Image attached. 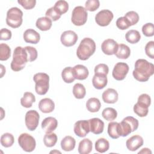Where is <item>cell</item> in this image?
<instances>
[{
  "label": "cell",
  "mask_w": 154,
  "mask_h": 154,
  "mask_svg": "<svg viewBox=\"0 0 154 154\" xmlns=\"http://www.w3.org/2000/svg\"><path fill=\"white\" fill-rule=\"evenodd\" d=\"M23 12L17 7H12L10 8L7 13L6 23L8 26L17 28L22 23Z\"/></svg>",
  "instance_id": "5"
},
{
  "label": "cell",
  "mask_w": 154,
  "mask_h": 154,
  "mask_svg": "<svg viewBox=\"0 0 154 154\" xmlns=\"http://www.w3.org/2000/svg\"><path fill=\"white\" fill-rule=\"evenodd\" d=\"M109 147L108 141L104 138H99L95 143V149L99 153H104L106 152Z\"/></svg>",
  "instance_id": "30"
},
{
  "label": "cell",
  "mask_w": 154,
  "mask_h": 154,
  "mask_svg": "<svg viewBox=\"0 0 154 154\" xmlns=\"http://www.w3.org/2000/svg\"><path fill=\"white\" fill-rule=\"evenodd\" d=\"M116 26L119 29L121 30H125L130 27L131 25L129 20L123 16L119 17L117 19L116 21Z\"/></svg>",
  "instance_id": "43"
},
{
  "label": "cell",
  "mask_w": 154,
  "mask_h": 154,
  "mask_svg": "<svg viewBox=\"0 0 154 154\" xmlns=\"http://www.w3.org/2000/svg\"><path fill=\"white\" fill-rule=\"evenodd\" d=\"M1 78H2L4 74L5 73V69L4 68L3 65H1Z\"/></svg>",
  "instance_id": "53"
},
{
  "label": "cell",
  "mask_w": 154,
  "mask_h": 154,
  "mask_svg": "<svg viewBox=\"0 0 154 154\" xmlns=\"http://www.w3.org/2000/svg\"><path fill=\"white\" fill-rule=\"evenodd\" d=\"M119 125V123L115 122H111L108 123V134L109 136L113 139H117L120 137Z\"/></svg>",
  "instance_id": "28"
},
{
  "label": "cell",
  "mask_w": 154,
  "mask_h": 154,
  "mask_svg": "<svg viewBox=\"0 0 154 154\" xmlns=\"http://www.w3.org/2000/svg\"><path fill=\"white\" fill-rule=\"evenodd\" d=\"M123 120H125V121L128 122L129 124L131 125V126L132 128V132H134L138 129L139 123H138V121L137 119H135L134 117H133L132 116H128V117L124 118Z\"/></svg>",
  "instance_id": "49"
},
{
  "label": "cell",
  "mask_w": 154,
  "mask_h": 154,
  "mask_svg": "<svg viewBox=\"0 0 154 154\" xmlns=\"http://www.w3.org/2000/svg\"><path fill=\"white\" fill-rule=\"evenodd\" d=\"M33 80L35 83V92L39 95L45 94L49 87V75L45 73H37L34 75Z\"/></svg>",
  "instance_id": "4"
},
{
  "label": "cell",
  "mask_w": 154,
  "mask_h": 154,
  "mask_svg": "<svg viewBox=\"0 0 154 154\" xmlns=\"http://www.w3.org/2000/svg\"><path fill=\"white\" fill-rule=\"evenodd\" d=\"M57 141V136L54 132L46 133L43 137V143L46 147H51L55 146Z\"/></svg>",
  "instance_id": "34"
},
{
  "label": "cell",
  "mask_w": 154,
  "mask_h": 154,
  "mask_svg": "<svg viewBox=\"0 0 154 154\" xmlns=\"http://www.w3.org/2000/svg\"><path fill=\"white\" fill-rule=\"evenodd\" d=\"M92 148L91 141L88 138H84L79 142L78 149L80 154H88L91 152Z\"/></svg>",
  "instance_id": "23"
},
{
  "label": "cell",
  "mask_w": 154,
  "mask_h": 154,
  "mask_svg": "<svg viewBox=\"0 0 154 154\" xmlns=\"http://www.w3.org/2000/svg\"><path fill=\"white\" fill-rule=\"evenodd\" d=\"M45 15L46 17L49 18L52 21H56L58 20L61 16L54 7L48 8L45 13Z\"/></svg>",
  "instance_id": "41"
},
{
  "label": "cell",
  "mask_w": 154,
  "mask_h": 154,
  "mask_svg": "<svg viewBox=\"0 0 154 154\" xmlns=\"http://www.w3.org/2000/svg\"><path fill=\"white\" fill-rule=\"evenodd\" d=\"M125 38L129 43L131 44H135L140 41L141 38V35L137 30L131 29L126 33Z\"/></svg>",
  "instance_id": "29"
},
{
  "label": "cell",
  "mask_w": 154,
  "mask_h": 154,
  "mask_svg": "<svg viewBox=\"0 0 154 154\" xmlns=\"http://www.w3.org/2000/svg\"><path fill=\"white\" fill-rule=\"evenodd\" d=\"M154 73V66L144 59H138L135 63L132 72L134 78L140 82L147 81Z\"/></svg>",
  "instance_id": "1"
},
{
  "label": "cell",
  "mask_w": 154,
  "mask_h": 154,
  "mask_svg": "<svg viewBox=\"0 0 154 154\" xmlns=\"http://www.w3.org/2000/svg\"><path fill=\"white\" fill-rule=\"evenodd\" d=\"M73 72L74 77L75 79L78 80L85 79L89 74L88 69L81 64H78L74 66L73 68Z\"/></svg>",
  "instance_id": "19"
},
{
  "label": "cell",
  "mask_w": 154,
  "mask_h": 154,
  "mask_svg": "<svg viewBox=\"0 0 154 154\" xmlns=\"http://www.w3.org/2000/svg\"><path fill=\"white\" fill-rule=\"evenodd\" d=\"M54 7L58 11L61 15H62L68 11L69 4L66 1L60 0L55 2Z\"/></svg>",
  "instance_id": "39"
},
{
  "label": "cell",
  "mask_w": 154,
  "mask_h": 154,
  "mask_svg": "<svg viewBox=\"0 0 154 154\" xmlns=\"http://www.w3.org/2000/svg\"><path fill=\"white\" fill-rule=\"evenodd\" d=\"M60 40L64 46L70 47L75 45L78 41V35L73 31H65L61 34Z\"/></svg>",
  "instance_id": "11"
},
{
  "label": "cell",
  "mask_w": 154,
  "mask_h": 154,
  "mask_svg": "<svg viewBox=\"0 0 154 154\" xmlns=\"http://www.w3.org/2000/svg\"><path fill=\"white\" fill-rule=\"evenodd\" d=\"M102 116L106 120L112 121L117 118V112L114 108L108 107L102 111Z\"/></svg>",
  "instance_id": "35"
},
{
  "label": "cell",
  "mask_w": 154,
  "mask_h": 154,
  "mask_svg": "<svg viewBox=\"0 0 154 154\" xmlns=\"http://www.w3.org/2000/svg\"><path fill=\"white\" fill-rule=\"evenodd\" d=\"M14 142L13 135L10 133H5L1 137V144L5 147H11Z\"/></svg>",
  "instance_id": "37"
},
{
  "label": "cell",
  "mask_w": 154,
  "mask_h": 154,
  "mask_svg": "<svg viewBox=\"0 0 154 154\" xmlns=\"http://www.w3.org/2000/svg\"><path fill=\"white\" fill-rule=\"evenodd\" d=\"M118 45H119L114 40L108 38L102 42L101 45V49L105 54L111 55L116 54L118 48Z\"/></svg>",
  "instance_id": "13"
},
{
  "label": "cell",
  "mask_w": 154,
  "mask_h": 154,
  "mask_svg": "<svg viewBox=\"0 0 154 154\" xmlns=\"http://www.w3.org/2000/svg\"><path fill=\"white\" fill-rule=\"evenodd\" d=\"M42 128L46 133L51 132L55 130L58 126V121L52 117L45 118L42 122Z\"/></svg>",
  "instance_id": "16"
},
{
  "label": "cell",
  "mask_w": 154,
  "mask_h": 154,
  "mask_svg": "<svg viewBox=\"0 0 154 154\" xmlns=\"http://www.w3.org/2000/svg\"><path fill=\"white\" fill-rule=\"evenodd\" d=\"M142 32L146 37H152L154 34V27L152 23H147L142 27Z\"/></svg>",
  "instance_id": "46"
},
{
  "label": "cell",
  "mask_w": 154,
  "mask_h": 154,
  "mask_svg": "<svg viewBox=\"0 0 154 154\" xmlns=\"http://www.w3.org/2000/svg\"><path fill=\"white\" fill-rule=\"evenodd\" d=\"M11 55L10 48L5 43H1L0 45V60H7Z\"/></svg>",
  "instance_id": "38"
},
{
  "label": "cell",
  "mask_w": 154,
  "mask_h": 154,
  "mask_svg": "<svg viewBox=\"0 0 154 154\" xmlns=\"http://www.w3.org/2000/svg\"><path fill=\"white\" fill-rule=\"evenodd\" d=\"M17 2L25 9L30 10L33 8L36 4L35 0H18Z\"/></svg>",
  "instance_id": "47"
},
{
  "label": "cell",
  "mask_w": 154,
  "mask_h": 154,
  "mask_svg": "<svg viewBox=\"0 0 154 154\" xmlns=\"http://www.w3.org/2000/svg\"><path fill=\"white\" fill-rule=\"evenodd\" d=\"M55 152H57V153H61V152H59V151H57V150H54V151H51V152H50V153H55Z\"/></svg>",
  "instance_id": "54"
},
{
  "label": "cell",
  "mask_w": 154,
  "mask_h": 154,
  "mask_svg": "<svg viewBox=\"0 0 154 154\" xmlns=\"http://www.w3.org/2000/svg\"><path fill=\"white\" fill-rule=\"evenodd\" d=\"M73 94L78 99H83L86 94V90L84 85L80 83L75 84L73 87Z\"/></svg>",
  "instance_id": "31"
},
{
  "label": "cell",
  "mask_w": 154,
  "mask_h": 154,
  "mask_svg": "<svg viewBox=\"0 0 154 154\" xmlns=\"http://www.w3.org/2000/svg\"><path fill=\"white\" fill-rule=\"evenodd\" d=\"M131 54V50L128 46L120 43L118 45L117 50L115 54L116 56L119 59H127Z\"/></svg>",
  "instance_id": "25"
},
{
  "label": "cell",
  "mask_w": 154,
  "mask_h": 154,
  "mask_svg": "<svg viewBox=\"0 0 154 154\" xmlns=\"http://www.w3.org/2000/svg\"><path fill=\"white\" fill-rule=\"evenodd\" d=\"M35 101V96L31 92H25L23 97L20 99V103L22 106L25 108H30L32 103Z\"/></svg>",
  "instance_id": "27"
},
{
  "label": "cell",
  "mask_w": 154,
  "mask_h": 154,
  "mask_svg": "<svg viewBox=\"0 0 154 154\" xmlns=\"http://www.w3.org/2000/svg\"><path fill=\"white\" fill-rule=\"evenodd\" d=\"M134 111L139 117H146L149 112V107L144 104L137 102L134 106Z\"/></svg>",
  "instance_id": "33"
},
{
  "label": "cell",
  "mask_w": 154,
  "mask_h": 154,
  "mask_svg": "<svg viewBox=\"0 0 154 154\" xmlns=\"http://www.w3.org/2000/svg\"><path fill=\"white\" fill-rule=\"evenodd\" d=\"M137 102L144 104L145 105L149 107L151 103V99L149 94L144 93L139 96V97H138Z\"/></svg>",
  "instance_id": "50"
},
{
  "label": "cell",
  "mask_w": 154,
  "mask_h": 154,
  "mask_svg": "<svg viewBox=\"0 0 154 154\" xmlns=\"http://www.w3.org/2000/svg\"><path fill=\"white\" fill-rule=\"evenodd\" d=\"M120 135L122 137H126L132 132V128L128 122L123 119V120L119 123Z\"/></svg>",
  "instance_id": "36"
},
{
  "label": "cell",
  "mask_w": 154,
  "mask_h": 154,
  "mask_svg": "<svg viewBox=\"0 0 154 154\" xmlns=\"http://www.w3.org/2000/svg\"><path fill=\"white\" fill-rule=\"evenodd\" d=\"M145 52L146 55L152 59L154 58V42H149L145 46Z\"/></svg>",
  "instance_id": "48"
},
{
  "label": "cell",
  "mask_w": 154,
  "mask_h": 154,
  "mask_svg": "<svg viewBox=\"0 0 154 154\" xmlns=\"http://www.w3.org/2000/svg\"><path fill=\"white\" fill-rule=\"evenodd\" d=\"M96 48L94 41L89 37H85L81 41L76 50V55L81 60H87L94 53Z\"/></svg>",
  "instance_id": "2"
},
{
  "label": "cell",
  "mask_w": 154,
  "mask_h": 154,
  "mask_svg": "<svg viewBox=\"0 0 154 154\" xmlns=\"http://www.w3.org/2000/svg\"><path fill=\"white\" fill-rule=\"evenodd\" d=\"M75 144L76 141L75 138L69 135L66 136L61 141V147L63 150L66 152L73 150L75 147Z\"/></svg>",
  "instance_id": "22"
},
{
  "label": "cell",
  "mask_w": 154,
  "mask_h": 154,
  "mask_svg": "<svg viewBox=\"0 0 154 154\" xmlns=\"http://www.w3.org/2000/svg\"><path fill=\"white\" fill-rule=\"evenodd\" d=\"M25 50L27 54L28 62H32L35 61L38 56V53L37 49L32 46H25Z\"/></svg>",
  "instance_id": "40"
},
{
  "label": "cell",
  "mask_w": 154,
  "mask_h": 154,
  "mask_svg": "<svg viewBox=\"0 0 154 154\" xmlns=\"http://www.w3.org/2000/svg\"><path fill=\"white\" fill-rule=\"evenodd\" d=\"M124 17H126L129 20L131 26L137 23V22L139 20V15L137 12L134 11H130L127 12L125 14Z\"/></svg>",
  "instance_id": "42"
},
{
  "label": "cell",
  "mask_w": 154,
  "mask_h": 154,
  "mask_svg": "<svg viewBox=\"0 0 154 154\" xmlns=\"http://www.w3.org/2000/svg\"><path fill=\"white\" fill-rule=\"evenodd\" d=\"M90 131L94 134H100L103 132L104 128L103 122L99 118H93L88 120Z\"/></svg>",
  "instance_id": "15"
},
{
  "label": "cell",
  "mask_w": 154,
  "mask_h": 154,
  "mask_svg": "<svg viewBox=\"0 0 154 154\" xmlns=\"http://www.w3.org/2000/svg\"><path fill=\"white\" fill-rule=\"evenodd\" d=\"M129 66L126 63L123 62L117 63L114 67L112 75L116 80H123L129 72Z\"/></svg>",
  "instance_id": "10"
},
{
  "label": "cell",
  "mask_w": 154,
  "mask_h": 154,
  "mask_svg": "<svg viewBox=\"0 0 154 154\" xmlns=\"http://www.w3.org/2000/svg\"><path fill=\"white\" fill-rule=\"evenodd\" d=\"M94 75H106L107 76L109 68L108 66L105 64H99L94 67Z\"/></svg>",
  "instance_id": "44"
},
{
  "label": "cell",
  "mask_w": 154,
  "mask_h": 154,
  "mask_svg": "<svg viewBox=\"0 0 154 154\" xmlns=\"http://www.w3.org/2000/svg\"><path fill=\"white\" fill-rule=\"evenodd\" d=\"M18 143L21 148L26 152H32L36 146L34 138L27 133H23L19 135Z\"/></svg>",
  "instance_id": "7"
},
{
  "label": "cell",
  "mask_w": 154,
  "mask_h": 154,
  "mask_svg": "<svg viewBox=\"0 0 154 154\" xmlns=\"http://www.w3.org/2000/svg\"><path fill=\"white\" fill-rule=\"evenodd\" d=\"M100 5V2L98 0H88L85 2V10L90 11H94Z\"/></svg>",
  "instance_id": "45"
},
{
  "label": "cell",
  "mask_w": 154,
  "mask_h": 154,
  "mask_svg": "<svg viewBox=\"0 0 154 154\" xmlns=\"http://www.w3.org/2000/svg\"><path fill=\"white\" fill-rule=\"evenodd\" d=\"M11 31L7 28H2L0 31V40H8L11 38Z\"/></svg>",
  "instance_id": "51"
},
{
  "label": "cell",
  "mask_w": 154,
  "mask_h": 154,
  "mask_svg": "<svg viewBox=\"0 0 154 154\" xmlns=\"http://www.w3.org/2000/svg\"><path fill=\"white\" fill-rule=\"evenodd\" d=\"M23 37L25 42L31 44L38 43L40 39V35L39 33L33 29H26L24 32Z\"/></svg>",
  "instance_id": "17"
},
{
  "label": "cell",
  "mask_w": 154,
  "mask_h": 154,
  "mask_svg": "<svg viewBox=\"0 0 154 154\" xmlns=\"http://www.w3.org/2000/svg\"><path fill=\"white\" fill-rule=\"evenodd\" d=\"M52 20L47 17H42L38 18L35 23L37 28L41 31H48L52 26Z\"/></svg>",
  "instance_id": "24"
},
{
  "label": "cell",
  "mask_w": 154,
  "mask_h": 154,
  "mask_svg": "<svg viewBox=\"0 0 154 154\" xmlns=\"http://www.w3.org/2000/svg\"><path fill=\"white\" fill-rule=\"evenodd\" d=\"M144 141L143 138L138 135H135L127 140L126 146L129 150L134 152L141 147Z\"/></svg>",
  "instance_id": "14"
},
{
  "label": "cell",
  "mask_w": 154,
  "mask_h": 154,
  "mask_svg": "<svg viewBox=\"0 0 154 154\" xmlns=\"http://www.w3.org/2000/svg\"><path fill=\"white\" fill-rule=\"evenodd\" d=\"M27 62V54L25 48L21 46L16 47L13 52L11 69L13 71L19 72L25 67Z\"/></svg>",
  "instance_id": "3"
},
{
  "label": "cell",
  "mask_w": 154,
  "mask_h": 154,
  "mask_svg": "<svg viewBox=\"0 0 154 154\" xmlns=\"http://www.w3.org/2000/svg\"><path fill=\"white\" fill-rule=\"evenodd\" d=\"M113 17V13L110 10L106 9L102 10L96 14L95 21L98 25L106 26L110 23Z\"/></svg>",
  "instance_id": "9"
},
{
  "label": "cell",
  "mask_w": 154,
  "mask_h": 154,
  "mask_svg": "<svg viewBox=\"0 0 154 154\" xmlns=\"http://www.w3.org/2000/svg\"><path fill=\"white\" fill-rule=\"evenodd\" d=\"M40 116L35 110H29L26 112L25 122L26 128L31 131H34L38 126Z\"/></svg>",
  "instance_id": "8"
},
{
  "label": "cell",
  "mask_w": 154,
  "mask_h": 154,
  "mask_svg": "<svg viewBox=\"0 0 154 154\" xmlns=\"http://www.w3.org/2000/svg\"><path fill=\"white\" fill-rule=\"evenodd\" d=\"M138 153H139V154H140V153H150V154H151V153H152V152H151V150H150L149 149H148V148H143V149H141V151L138 152Z\"/></svg>",
  "instance_id": "52"
},
{
  "label": "cell",
  "mask_w": 154,
  "mask_h": 154,
  "mask_svg": "<svg viewBox=\"0 0 154 154\" xmlns=\"http://www.w3.org/2000/svg\"><path fill=\"white\" fill-rule=\"evenodd\" d=\"M108 83V79L106 75H94L92 79V84L94 87L97 90L103 88Z\"/></svg>",
  "instance_id": "21"
},
{
  "label": "cell",
  "mask_w": 154,
  "mask_h": 154,
  "mask_svg": "<svg viewBox=\"0 0 154 154\" xmlns=\"http://www.w3.org/2000/svg\"><path fill=\"white\" fill-rule=\"evenodd\" d=\"M102 97L103 102L105 103H114L118 100L119 94L115 89L108 88L103 92Z\"/></svg>",
  "instance_id": "18"
},
{
  "label": "cell",
  "mask_w": 154,
  "mask_h": 154,
  "mask_svg": "<svg viewBox=\"0 0 154 154\" xmlns=\"http://www.w3.org/2000/svg\"><path fill=\"white\" fill-rule=\"evenodd\" d=\"M88 13L82 6H77L74 8L72 13L71 21L76 26L84 25L87 20Z\"/></svg>",
  "instance_id": "6"
},
{
  "label": "cell",
  "mask_w": 154,
  "mask_h": 154,
  "mask_svg": "<svg viewBox=\"0 0 154 154\" xmlns=\"http://www.w3.org/2000/svg\"><path fill=\"white\" fill-rule=\"evenodd\" d=\"M61 77L66 83L73 82L75 78L74 77L73 69L71 67H65L61 72Z\"/></svg>",
  "instance_id": "32"
},
{
  "label": "cell",
  "mask_w": 154,
  "mask_h": 154,
  "mask_svg": "<svg viewBox=\"0 0 154 154\" xmlns=\"http://www.w3.org/2000/svg\"><path fill=\"white\" fill-rule=\"evenodd\" d=\"M38 108L43 113H49L52 112L55 108V103L49 98H44L40 100Z\"/></svg>",
  "instance_id": "20"
},
{
  "label": "cell",
  "mask_w": 154,
  "mask_h": 154,
  "mask_svg": "<svg viewBox=\"0 0 154 154\" xmlns=\"http://www.w3.org/2000/svg\"><path fill=\"white\" fill-rule=\"evenodd\" d=\"M75 134L79 137H84L89 133L90 125L88 120H82L77 121L73 128Z\"/></svg>",
  "instance_id": "12"
},
{
  "label": "cell",
  "mask_w": 154,
  "mask_h": 154,
  "mask_svg": "<svg viewBox=\"0 0 154 154\" xmlns=\"http://www.w3.org/2000/svg\"><path fill=\"white\" fill-rule=\"evenodd\" d=\"M101 107L100 100L96 97L90 98L86 103V108L87 110L91 112H97Z\"/></svg>",
  "instance_id": "26"
}]
</instances>
